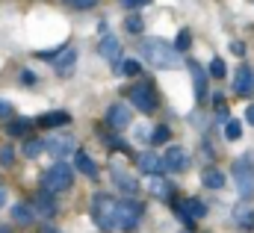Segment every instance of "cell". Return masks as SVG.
Masks as SVG:
<instances>
[{
  "mask_svg": "<svg viewBox=\"0 0 254 233\" xmlns=\"http://www.w3.org/2000/svg\"><path fill=\"white\" fill-rule=\"evenodd\" d=\"M74 186V172L65 166V163H57V166H51L45 177H42V189L45 192H65V189H71Z\"/></svg>",
  "mask_w": 254,
  "mask_h": 233,
  "instance_id": "6da1fadb",
  "label": "cell"
},
{
  "mask_svg": "<svg viewBox=\"0 0 254 233\" xmlns=\"http://www.w3.org/2000/svg\"><path fill=\"white\" fill-rule=\"evenodd\" d=\"M142 54L145 59L151 62V65H157V68H169L172 62H175V48H169L163 39H148V42H142Z\"/></svg>",
  "mask_w": 254,
  "mask_h": 233,
  "instance_id": "7a4b0ae2",
  "label": "cell"
},
{
  "mask_svg": "<svg viewBox=\"0 0 254 233\" xmlns=\"http://www.w3.org/2000/svg\"><path fill=\"white\" fill-rule=\"evenodd\" d=\"M116 207H119V201H113L110 195H95L92 210H95V222L104 231H113L116 228Z\"/></svg>",
  "mask_w": 254,
  "mask_h": 233,
  "instance_id": "3957f363",
  "label": "cell"
},
{
  "mask_svg": "<svg viewBox=\"0 0 254 233\" xmlns=\"http://www.w3.org/2000/svg\"><path fill=\"white\" fill-rule=\"evenodd\" d=\"M142 219V204L136 201H122L116 207V228H125V231H133Z\"/></svg>",
  "mask_w": 254,
  "mask_h": 233,
  "instance_id": "277c9868",
  "label": "cell"
},
{
  "mask_svg": "<svg viewBox=\"0 0 254 233\" xmlns=\"http://www.w3.org/2000/svg\"><path fill=\"white\" fill-rule=\"evenodd\" d=\"M234 180H237L240 195H254V166H252V160L240 157V160L234 163Z\"/></svg>",
  "mask_w": 254,
  "mask_h": 233,
  "instance_id": "5b68a950",
  "label": "cell"
},
{
  "mask_svg": "<svg viewBox=\"0 0 254 233\" xmlns=\"http://www.w3.org/2000/svg\"><path fill=\"white\" fill-rule=\"evenodd\" d=\"M127 98H130V104H133L139 113H154V110H157V98H154V89H151L148 83L133 86V89L127 92Z\"/></svg>",
  "mask_w": 254,
  "mask_h": 233,
  "instance_id": "8992f818",
  "label": "cell"
},
{
  "mask_svg": "<svg viewBox=\"0 0 254 233\" xmlns=\"http://www.w3.org/2000/svg\"><path fill=\"white\" fill-rule=\"evenodd\" d=\"M160 163H163L166 172H187V169H190V154H187V148L175 145V148L166 151V157H163Z\"/></svg>",
  "mask_w": 254,
  "mask_h": 233,
  "instance_id": "52a82bcc",
  "label": "cell"
},
{
  "mask_svg": "<svg viewBox=\"0 0 254 233\" xmlns=\"http://www.w3.org/2000/svg\"><path fill=\"white\" fill-rule=\"evenodd\" d=\"M204 210H207V207H204L198 198H184V201L175 207V213H178V216H181L187 225H192L195 219H201V216H204Z\"/></svg>",
  "mask_w": 254,
  "mask_h": 233,
  "instance_id": "ba28073f",
  "label": "cell"
},
{
  "mask_svg": "<svg viewBox=\"0 0 254 233\" xmlns=\"http://www.w3.org/2000/svg\"><path fill=\"white\" fill-rule=\"evenodd\" d=\"M107 124L116 127V130H125L127 124H130V110H127V104H113V107L107 110Z\"/></svg>",
  "mask_w": 254,
  "mask_h": 233,
  "instance_id": "9c48e42d",
  "label": "cell"
},
{
  "mask_svg": "<svg viewBox=\"0 0 254 233\" xmlns=\"http://www.w3.org/2000/svg\"><path fill=\"white\" fill-rule=\"evenodd\" d=\"M252 89H254V71L249 65L237 68V74H234V92L237 95H249Z\"/></svg>",
  "mask_w": 254,
  "mask_h": 233,
  "instance_id": "30bf717a",
  "label": "cell"
},
{
  "mask_svg": "<svg viewBox=\"0 0 254 233\" xmlns=\"http://www.w3.org/2000/svg\"><path fill=\"white\" fill-rule=\"evenodd\" d=\"M101 57L107 59V62H119L122 57V42L116 39V36H110V33H104V39H101Z\"/></svg>",
  "mask_w": 254,
  "mask_h": 233,
  "instance_id": "8fae6325",
  "label": "cell"
},
{
  "mask_svg": "<svg viewBox=\"0 0 254 233\" xmlns=\"http://www.w3.org/2000/svg\"><path fill=\"white\" fill-rule=\"evenodd\" d=\"M74 62H77V51L74 48H63L60 54H54V68H57V74H71V68H74Z\"/></svg>",
  "mask_w": 254,
  "mask_h": 233,
  "instance_id": "7c38bea8",
  "label": "cell"
},
{
  "mask_svg": "<svg viewBox=\"0 0 254 233\" xmlns=\"http://www.w3.org/2000/svg\"><path fill=\"white\" fill-rule=\"evenodd\" d=\"M33 213H39V216H45V219L57 216V204H54L51 192H45V189H42V192L33 198Z\"/></svg>",
  "mask_w": 254,
  "mask_h": 233,
  "instance_id": "4fadbf2b",
  "label": "cell"
},
{
  "mask_svg": "<svg viewBox=\"0 0 254 233\" xmlns=\"http://www.w3.org/2000/svg\"><path fill=\"white\" fill-rule=\"evenodd\" d=\"M136 166H139L145 175H160V169H163L160 157H157V154H151V151H142V154L136 157Z\"/></svg>",
  "mask_w": 254,
  "mask_h": 233,
  "instance_id": "5bb4252c",
  "label": "cell"
},
{
  "mask_svg": "<svg viewBox=\"0 0 254 233\" xmlns=\"http://www.w3.org/2000/svg\"><path fill=\"white\" fill-rule=\"evenodd\" d=\"M192 68V80H195V95H198V101H204L210 92H207V71L198 65V62H190Z\"/></svg>",
  "mask_w": 254,
  "mask_h": 233,
  "instance_id": "9a60e30c",
  "label": "cell"
},
{
  "mask_svg": "<svg viewBox=\"0 0 254 233\" xmlns=\"http://www.w3.org/2000/svg\"><path fill=\"white\" fill-rule=\"evenodd\" d=\"M74 166H77L86 177H92V180L98 177V166H95V160H92L86 151H77V154H74Z\"/></svg>",
  "mask_w": 254,
  "mask_h": 233,
  "instance_id": "2e32d148",
  "label": "cell"
},
{
  "mask_svg": "<svg viewBox=\"0 0 254 233\" xmlns=\"http://www.w3.org/2000/svg\"><path fill=\"white\" fill-rule=\"evenodd\" d=\"M113 180L119 183V189H122L125 195H136V192H139V183H136V177L125 175L122 169H113Z\"/></svg>",
  "mask_w": 254,
  "mask_h": 233,
  "instance_id": "e0dca14e",
  "label": "cell"
},
{
  "mask_svg": "<svg viewBox=\"0 0 254 233\" xmlns=\"http://www.w3.org/2000/svg\"><path fill=\"white\" fill-rule=\"evenodd\" d=\"M169 189H172V186H169L160 175H148V192H151L154 198H169V195H172Z\"/></svg>",
  "mask_w": 254,
  "mask_h": 233,
  "instance_id": "ac0fdd59",
  "label": "cell"
},
{
  "mask_svg": "<svg viewBox=\"0 0 254 233\" xmlns=\"http://www.w3.org/2000/svg\"><path fill=\"white\" fill-rule=\"evenodd\" d=\"M45 151H51L57 160H63L65 154L74 151V145H71V139H51V142H45Z\"/></svg>",
  "mask_w": 254,
  "mask_h": 233,
  "instance_id": "d6986e66",
  "label": "cell"
},
{
  "mask_svg": "<svg viewBox=\"0 0 254 233\" xmlns=\"http://www.w3.org/2000/svg\"><path fill=\"white\" fill-rule=\"evenodd\" d=\"M201 183H204L207 189H213V192H219V189H225V175H222L219 169H207V172L201 175Z\"/></svg>",
  "mask_w": 254,
  "mask_h": 233,
  "instance_id": "ffe728a7",
  "label": "cell"
},
{
  "mask_svg": "<svg viewBox=\"0 0 254 233\" xmlns=\"http://www.w3.org/2000/svg\"><path fill=\"white\" fill-rule=\"evenodd\" d=\"M68 121H71V116L63 113V110H60V113H45V116L39 118V124H42V127H65Z\"/></svg>",
  "mask_w": 254,
  "mask_h": 233,
  "instance_id": "44dd1931",
  "label": "cell"
},
{
  "mask_svg": "<svg viewBox=\"0 0 254 233\" xmlns=\"http://www.w3.org/2000/svg\"><path fill=\"white\" fill-rule=\"evenodd\" d=\"M33 216H36V213H33V207H27V204H15V207H12V219H15L18 225H30Z\"/></svg>",
  "mask_w": 254,
  "mask_h": 233,
  "instance_id": "7402d4cb",
  "label": "cell"
},
{
  "mask_svg": "<svg viewBox=\"0 0 254 233\" xmlns=\"http://www.w3.org/2000/svg\"><path fill=\"white\" fill-rule=\"evenodd\" d=\"M9 136H24L30 130V118H18V121H9Z\"/></svg>",
  "mask_w": 254,
  "mask_h": 233,
  "instance_id": "603a6c76",
  "label": "cell"
},
{
  "mask_svg": "<svg viewBox=\"0 0 254 233\" xmlns=\"http://www.w3.org/2000/svg\"><path fill=\"white\" fill-rule=\"evenodd\" d=\"M42 151H45V142H42V139H27V142H24V154H27L30 160L39 157Z\"/></svg>",
  "mask_w": 254,
  "mask_h": 233,
  "instance_id": "cb8c5ba5",
  "label": "cell"
},
{
  "mask_svg": "<svg viewBox=\"0 0 254 233\" xmlns=\"http://www.w3.org/2000/svg\"><path fill=\"white\" fill-rule=\"evenodd\" d=\"M190 45H192V33L190 30H181V33H178V42H175V51L184 54V51H190Z\"/></svg>",
  "mask_w": 254,
  "mask_h": 233,
  "instance_id": "d4e9b609",
  "label": "cell"
},
{
  "mask_svg": "<svg viewBox=\"0 0 254 233\" xmlns=\"http://www.w3.org/2000/svg\"><path fill=\"white\" fill-rule=\"evenodd\" d=\"M225 136H228L231 142H237V139L243 136V124H240V121H228V124H225Z\"/></svg>",
  "mask_w": 254,
  "mask_h": 233,
  "instance_id": "484cf974",
  "label": "cell"
},
{
  "mask_svg": "<svg viewBox=\"0 0 254 233\" xmlns=\"http://www.w3.org/2000/svg\"><path fill=\"white\" fill-rule=\"evenodd\" d=\"M172 139V133H169V127H157L154 133H151V145H166Z\"/></svg>",
  "mask_w": 254,
  "mask_h": 233,
  "instance_id": "4316f807",
  "label": "cell"
},
{
  "mask_svg": "<svg viewBox=\"0 0 254 233\" xmlns=\"http://www.w3.org/2000/svg\"><path fill=\"white\" fill-rule=\"evenodd\" d=\"M234 219H237V225H246V228H252V225H254V213H252V210H249V207H246V210L240 207Z\"/></svg>",
  "mask_w": 254,
  "mask_h": 233,
  "instance_id": "83f0119b",
  "label": "cell"
},
{
  "mask_svg": "<svg viewBox=\"0 0 254 233\" xmlns=\"http://www.w3.org/2000/svg\"><path fill=\"white\" fill-rule=\"evenodd\" d=\"M225 71H228V68H225V62L216 57L213 62H210V71H207V74H210V77H225Z\"/></svg>",
  "mask_w": 254,
  "mask_h": 233,
  "instance_id": "f1b7e54d",
  "label": "cell"
},
{
  "mask_svg": "<svg viewBox=\"0 0 254 233\" xmlns=\"http://www.w3.org/2000/svg\"><path fill=\"white\" fill-rule=\"evenodd\" d=\"M142 24H145V21H142L139 15H130V18H127V21H125L127 33H142Z\"/></svg>",
  "mask_w": 254,
  "mask_h": 233,
  "instance_id": "f546056e",
  "label": "cell"
},
{
  "mask_svg": "<svg viewBox=\"0 0 254 233\" xmlns=\"http://www.w3.org/2000/svg\"><path fill=\"white\" fill-rule=\"evenodd\" d=\"M122 74H127V77H136V74H139V62H136V59H127V62H122Z\"/></svg>",
  "mask_w": 254,
  "mask_h": 233,
  "instance_id": "4dcf8cb0",
  "label": "cell"
},
{
  "mask_svg": "<svg viewBox=\"0 0 254 233\" xmlns=\"http://www.w3.org/2000/svg\"><path fill=\"white\" fill-rule=\"evenodd\" d=\"M15 160V151L12 148H0V166H12Z\"/></svg>",
  "mask_w": 254,
  "mask_h": 233,
  "instance_id": "1f68e13d",
  "label": "cell"
},
{
  "mask_svg": "<svg viewBox=\"0 0 254 233\" xmlns=\"http://www.w3.org/2000/svg\"><path fill=\"white\" fill-rule=\"evenodd\" d=\"M68 3H71V6H77V9H92L98 0H68Z\"/></svg>",
  "mask_w": 254,
  "mask_h": 233,
  "instance_id": "d6a6232c",
  "label": "cell"
},
{
  "mask_svg": "<svg viewBox=\"0 0 254 233\" xmlns=\"http://www.w3.org/2000/svg\"><path fill=\"white\" fill-rule=\"evenodd\" d=\"M0 118H12V104L9 101H0Z\"/></svg>",
  "mask_w": 254,
  "mask_h": 233,
  "instance_id": "836d02e7",
  "label": "cell"
},
{
  "mask_svg": "<svg viewBox=\"0 0 254 233\" xmlns=\"http://www.w3.org/2000/svg\"><path fill=\"white\" fill-rule=\"evenodd\" d=\"M145 3H151V0H122V6H127V9H139Z\"/></svg>",
  "mask_w": 254,
  "mask_h": 233,
  "instance_id": "e575fe53",
  "label": "cell"
},
{
  "mask_svg": "<svg viewBox=\"0 0 254 233\" xmlns=\"http://www.w3.org/2000/svg\"><path fill=\"white\" fill-rule=\"evenodd\" d=\"M231 51H234L237 57H243V54H246V45H243V42H234V45H231Z\"/></svg>",
  "mask_w": 254,
  "mask_h": 233,
  "instance_id": "d590c367",
  "label": "cell"
},
{
  "mask_svg": "<svg viewBox=\"0 0 254 233\" xmlns=\"http://www.w3.org/2000/svg\"><path fill=\"white\" fill-rule=\"evenodd\" d=\"M246 121H249V124L254 127V104L249 107V110H246Z\"/></svg>",
  "mask_w": 254,
  "mask_h": 233,
  "instance_id": "8d00e7d4",
  "label": "cell"
},
{
  "mask_svg": "<svg viewBox=\"0 0 254 233\" xmlns=\"http://www.w3.org/2000/svg\"><path fill=\"white\" fill-rule=\"evenodd\" d=\"M3 204H6V189L0 186V207H3Z\"/></svg>",
  "mask_w": 254,
  "mask_h": 233,
  "instance_id": "74e56055",
  "label": "cell"
},
{
  "mask_svg": "<svg viewBox=\"0 0 254 233\" xmlns=\"http://www.w3.org/2000/svg\"><path fill=\"white\" fill-rule=\"evenodd\" d=\"M0 233H12V231H9V228H6V225H0Z\"/></svg>",
  "mask_w": 254,
  "mask_h": 233,
  "instance_id": "f35d334b",
  "label": "cell"
},
{
  "mask_svg": "<svg viewBox=\"0 0 254 233\" xmlns=\"http://www.w3.org/2000/svg\"><path fill=\"white\" fill-rule=\"evenodd\" d=\"M45 233H60V231H54V228H45Z\"/></svg>",
  "mask_w": 254,
  "mask_h": 233,
  "instance_id": "ab89813d",
  "label": "cell"
}]
</instances>
